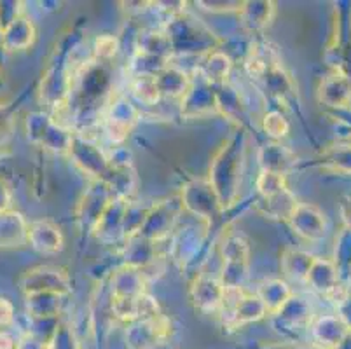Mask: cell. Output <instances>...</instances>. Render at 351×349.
<instances>
[{"label":"cell","mask_w":351,"mask_h":349,"mask_svg":"<svg viewBox=\"0 0 351 349\" xmlns=\"http://www.w3.org/2000/svg\"><path fill=\"white\" fill-rule=\"evenodd\" d=\"M119 49V40L117 37L110 34H104L100 37L95 38V62L98 63H108L117 54Z\"/></svg>","instance_id":"32"},{"label":"cell","mask_w":351,"mask_h":349,"mask_svg":"<svg viewBox=\"0 0 351 349\" xmlns=\"http://www.w3.org/2000/svg\"><path fill=\"white\" fill-rule=\"evenodd\" d=\"M306 285L311 288L313 292L320 293L324 297H330V299H334L337 296V292L346 288L341 283V276L339 271H337L336 262L332 261V258L322 257H317L315 262H313Z\"/></svg>","instance_id":"13"},{"label":"cell","mask_w":351,"mask_h":349,"mask_svg":"<svg viewBox=\"0 0 351 349\" xmlns=\"http://www.w3.org/2000/svg\"><path fill=\"white\" fill-rule=\"evenodd\" d=\"M341 220H343V226L346 229L351 230V196H346L341 201Z\"/></svg>","instance_id":"39"},{"label":"cell","mask_w":351,"mask_h":349,"mask_svg":"<svg viewBox=\"0 0 351 349\" xmlns=\"http://www.w3.org/2000/svg\"><path fill=\"white\" fill-rule=\"evenodd\" d=\"M317 96L325 107L336 110L348 108L351 105V79L341 70H332L318 84Z\"/></svg>","instance_id":"11"},{"label":"cell","mask_w":351,"mask_h":349,"mask_svg":"<svg viewBox=\"0 0 351 349\" xmlns=\"http://www.w3.org/2000/svg\"><path fill=\"white\" fill-rule=\"evenodd\" d=\"M231 69L232 62L228 54L210 49L208 54L203 58V62L197 63L196 72L199 73L201 79L208 82V84H217V82L222 84V82H226V79H228Z\"/></svg>","instance_id":"24"},{"label":"cell","mask_w":351,"mask_h":349,"mask_svg":"<svg viewBox=\"0 0 351 349\" xmlns=\"http://www.w3.org/2000/svg\"><path fill=\"white\" fill-rule=\"evenodd\" d=\"M243 27L252 32H261L267 28L276 14L274 2H243V8L238 12Z\"/></svg>","instance_id":"25"},{"label":"cell","mask_w":351,"mask_h":349,"mask_svg":"<svg viewBox=\"0 0 351 349\" xmlns=\"http://www.w3.org/2000/svg\"><path fill=\"white\" fill-rule=\"evenodd\" d=\"M348 142H350V143H351V139H350V140H348Z\"/></svg>","instance_id":"41"},{"label":"cell","mask_w":351,"mask_h":349,"mask_svg":"<svg viewBox=\"0 0 351 349\" xmlns=\"http://www.w3.org/2000/svg\"><path fill=\"white\" fill-rule=\"evenodd\" d=\"M132 93L140 104L149 105V107L161 100V91L158 88V82H156V75H149V73L133 77Z\"/></svg>","instance_id":"29"},{"label":"cell","mask_w":351,"mask_h":349,"mask_svg":"<svg viewBox=\"0 0 351 349\" xmlns=\"http://www.w3.org/2000/svg\"><path fill=\"white\" fill-rule=\"evenodd\" d=\"M298 204V197L293 196L290 189H287V191L280 192L276 196L261 197V200L257 201V204H255V210H257L261 215L266 217V219L287 222Z\"/></svg>","instance_id":"20"},{"label":"cell","mask_w":351,"mask_h":349,"mask_svg":"<svg viewBox=\"0 0 351 349\" xmlns=\"http://www.w3.org/2000/svg\"><path fill=\"white\" fill-rule=\"evenodd\" d=\"M156 82L161 91V96H170V98H184L191 88V77L189 73L184 72L182 69L175 65H168L156 73Z\"/></svg>","instance_id":"21"},{"label":"cell","mask_w":351,"mask_h":349,"mask_svg":"<svg viewBox=\"0 0 351 349\" xmlns=\"http://www.w3.org/2000/svg\"><path fill=\"white\" fill-rule=\"evenodd\" d=\"M11 201H12V194L9 185L5 184V180L0 178V211L11 210Z\"/></svg>","instance_id":"38"},{"label":"cell","mask_w":351,"mask_h":349,"mask_svg":"<svg viewBox=\"0 0 351 349\" xmlns=\"http://www.w3.org/2000/svg\"><path fill=\"white\" fill-rule=\"evenodd\" d=\"M147 276L142 269L124 264L112 276V297H138L145 293Z\"/></svg>","instance_id":"19"},{"label":"cell","mask_w":351,"mask_h":349,"mask_svg":"<svg viewBox=\"0 0 351 349\" xmlns=\"http://www.w3.org/2000/svg\"><path fill=\"white\" fill-rule=\"evenodd\" d=\"M220 281L224 287L245 288L250 264V246L241 234H229L220 243Z\"/></svg>","instance_id":"4"},{"label":"cell","mask_w":351,"mask_h":349,"mask_svg":"<svg viewBox=\"0 0 351 349\" xmlns=\"http://www.w3.org/2000/svg\"><path fill=\"white\" fill-rule=\"evenodd\" d=\"M14 306L9 299L5 297H0V330H5L8 326H11L14 323Z\"/></svg>","instance_id":"35"},{"label":"cell","mask_w":351,"mask_h":349,"mask_svg":"<svg viewBox=\"0 0 351 349\" xmlns=\"http://www.w3.org/2000/svg\"><path fill=\"white\" fill-rule=\"evenodd\" d=\"M191 302L196 309L203 313H220L222 297H224V285L220 278L197 274L189 287Z\"/></svg>","instance_id":"10"},{"label":"cell","mask_w":351,"mask_h":349,"mask_svg":"<svg viewBox=\"0 0 351 349\" xmlns=\"http://www.w3.org/2000/svg\"><path fill=\"white\" fill-rule=\"evenodd\" d=\"M35 38H37V30L34 21L23 12L0 30V47L8 53L25 51L34 46Z\"/></svg>","instance_id":"15"},{"label":"cell","mask_w":351,"mask_h":349,"mask_svg":"<svg viewBox=\"0 0 351 349\" xmlns=\"http://www.w3.org/2000/svg\"><path fill=\"white\" fill-rule=\"evenodd\" d=\"M287 224L293 230V234L309 243L322 241L328 230V220L325 211L309 203H299Z\"/></svg>","instance_id":"7"},{"label":"cell","mask_w":351,"mask_h":349,"mask_svg":"<svg viewBox=\"0 0 351 349\" xmlns=\"http://www.w3.org/2000/svg\"><path fill=\"white\" fill-rule=\"evenodd\" d=\"M255 187H257V192L261 197H271L280 194V192L287 191L289 185H287L285 175H280V173L273 171H261L257 180H255Z\"/></svg>","instance_id":"30"},{"label":"cell","mask_w":351,"mask_h":349,"mask_svg":"<svg viewBox=\"0 0 351 349\" xmlns=\"http://www.w3.org/2000/svg\"><path fill=\"white\" fill-rule=\"evenodd\" d=\"M138 119V110L133 107V104L126 98L114 100L108 105V110L105 114V133L112 142H123L130 134V130Z\"/></svg>","instance_id":"12"},{"label":"cell","mask_w":351,"mask_h":349,"mask_svg":"<svg viewBox=\"0 0 351 349\" xmlns=\"http://www.w3.org/2000/svg\"><path fill=\"white\" fill-rule=\"evenodd\" d=\"M16 349H47V346L40 339L35 337V335L27 334L18 341V348Z\"/></svg>","instance_id":"36"},{"label":"cell","mask_w":351,"mask_h":349,"mask_svg":"<svg viewBox=\"0 0 351 349\" xmlns=\"http://www.w3.org/2000/svg\"><path fill=\"white\" fill-rule=\"evenodd\" d=\"M334 299H336L337 316L346 325L348 330L351 332V290L344 288L343 292L334 297Z\"/></svg>","instance_id":"33"},{"label":"cell","mask_w":351,"mask_h":349,"mask_svg":"<svg viewBox=\"0 0 351 349\" xmlns=\"http://www.w3.org/2000/svg\"><path fill=\"white\" fill-rule=\"evenodd\" d=\"M180 210V197H178V201L175 204L170 203V201L152 204L138 234L147 239H151L152 243H158L161 239L168 238L171 230L175 229V222H177V215Z\"/></svg>","instance_id":"8"},{"label":"cell","mask_w":351,"mask_h":349,"mask_svg":"<svg viewBox=\"0 0 351 349\" xmlns=\"http://www.w3.org/2000/svg\"><path fill=\"white\" fill-rule=\"evenodd\" d=\"M263 130L267 136L278 142V140H283L289 134L290 124L287 121L285 115L280 110H269L264 114L263 117Z\"/></svg>","instance_id":"31"},{"label":"cell","mask_w":351,"mask_h":349,"mask_svg":"<svg viewBox=\"0 0 351 349\" xmlns=\"http://www.w3.org/2000/svg\"><path fill=\"white\" fill-rule=\"evenodd\" d=\"M69 156L75 163V166L91 178V182H104L110 171V159H108L107 154L97 143H93L89 139H84L81 134L73 136Z\"/></svg>","instance_id":"6"},{"label":"cell","mask_w":351,"mask_h":349,"mask_svg":"<svg viewBox=\"0 0 351 349\" xmlns=\"http://www.w3.org/2000/svg\"><path fill=\"white\" fill-rule=\"evenodd\" d=\"M241 165H243V145H241V142L238 143V136H232L217 154L215 161L210 166L208 177L210 182H215L220 177H224V173H228L224 182L215 191L224 210L236 201L238 184L239 178H241Z\"/></svg>","instance_id":"1"},{"label":"cell","mask_w":351,"mask_h":349,"mask_svg":"<svg viewBox=\"0 0 351 349\" xmlns=\"http://www.w3.org/2000/svg\"><path fill=\"white\" fill-rule=\"evenodd\" d=\"M324 165L330 171L339 175H351V143L339 142L324 152Z\"/></svg>","instance_id":"27"},{"label":"cell","mask_w":351,"mask_h":349,"mask_svg":"<svg viewBox=\"0 0 351 349\" xmlns=\"http://www.w3.org/2000/svg\"><path fill=\"white\" fill-rule=\"evenodd\" d=\"M9 134H11V119L8 112L0 107V145H4Z\"/></svg>","instance_id":"37"},{"label":"cell","mask_w":351,"mask_h":349,"mask_svg":"<svg viewBox=\"0 0 351 349\" xmlns=\"http://www.w3.org/2000/svg\"><path fill=\"white\" fill-rule=\"evenodd\" d=\"M257 159L261 171L280 173V175H285V177L298 163L295 154L280 142H269L261 147L257 152Z\"/></svg>","instance_id":"17"},{"label":"cell","mask_w":351,"mask_h":349,"mask_svg":"<svg viewBox=\"0 0 351 349\" xmlns=\"http://www.w3.org/2000/svg\"><path fill=\"white\" fill-rule=\"evenodd\" d=\"M18 341L8 330H0V349H16Z\"/></svg>","instance_id":"40"},{"label":"cell","mask_w":351,"mask_h":349,"mask_svg":"<svg viewBox=\"0 0 351 349\" xmlns=\"http://www.w3.org/2000/svg\"><path fill=\"white\" fill-rule=\"evenodd\" d=\"M27 136L32 143L60 154H70L75 134L44 112H32L25 121Z\"/></svg>","instance_id":"2"},{"label":"cell","mask_w":351,"mask_h":349,"mask_svg":"<svg viewBox=\"0 0 351 349\" xmlns=\"http://www.w3.org/2000/svg\"><path fill=\"white\" fill-rule=\"evenodd\" d=\"M18 287L25 297L34 293H56L66 297L72 292V280L66 269L44 264L27 269L18 280Z\"/></svg>","instance_id":"3"},{"label":"cell","mask_w":351,"mask_h":349,"mask_svg":"<svg viewBox=\"0 0 351 349\" xmlns=\"http://www.w3.org/2000/svg\"><path fill=\"white\" fill-rule=\"evenodd\" d=\"M27 245L40 255H56L65 248V234L54 220H32L28 226Z\"/></svg>","instance_id":"9"},{"label":"cell","mask_w":351,"mask_h":349,"mask_svg":"<svg viewBox=\"0 0 351 349\" xmlns=\"http://www.w3.org/2000/svg\"><path fill=\"white\" fill-rule=\"evenodd\" d=\"M315 255L299 248H285L282 254V271L289 280L306 285Z\"/></svg>","instance_id":"22"},{"label":"cell","mask_w":351,"mask_h":349,"mask_svg":"<svg viewBox=\"0 0 351 349\" xmlns=\"http://www.w3.org/2000/svg\"><path fill=\"white\" fill-rule=\"evenodd\" d=\"M201 9H205L208 12H219V14H226V12H239L243 8V2H197Z\"/></svg>","instance_id":"34"},{"label":"cell","mask_w":351,"mask_h":349,"mask_svg":"<svg viewBox=\"0 0 351 349\" xmlns=\"http://www.w3.org/2000/svg\"><path fill=\"white\" fill-rule=\"evenodd\" d=\"M180 203L182 210L196 217V219L206 220L208 224L215 219V215L224 211L215 189L210 184L208 178L189 182L186 187L182 189Z\"/></svg>","instance_id":"5"},{"label":"cell","mask_w":351,"mask_h":349,"mask_svg":"<svg viewBox=\"0 0 351 349\" xmlns=\"http://www.w3.org/2000/svg\"><path fill=\"white\" fill-rule=\"evenodd\" d=\"M63 297L56 293H34V296L25 297L27 304V313L34 320H49L58 315L62 309Z\"/></svg>","instance_id":"26"},{"label":"cell","mask_w":351,"mask_h":349,"mask_svg":"<svg viewBox=\"0 0 351 349\" xmlns=\"http://www.w3.org/2000/svg\"><path fill=\"white\" fill-rule=\"evenodd\" d=\"M28 222L21 211H0V250L21 248L27 245Z\"/></svg>","instance_id":"16"},{"label":"cell","mask_w":351,"mask_h":349,"mask_svg":"<svg viewBox=\"0 0 351 349\" xmlns=\"http://www.w3.org/2000/svg\"><path fill=\"white\" fill-rule=\"evenodd\" d=\"M264 316H267L266 307H264L263 300L258 299L257 293H247L245 299L238 304L234 311L229 313L228 316H222L224 323L232 328H239V326L247 325V323L258 322Z\"/></svg>","instance_id":"23"},{"label":"cell","mask_w":351,"mask_h":349,"mask_svg":"<svg viewBox=\"0 0 351 349\" xmlns=\"http://www.w3.org/2000/svg\"><path fill=\"white\" fill-rule=\"evenodd\" d=\"M337 271H339L341 283L351 278V230L343 227L336 238V248H334V257Z\"/></svg>","instance_id":"28"},{"label":"cell","mask_w":351,"mask_h":349,"mask_svg":"<svg viewBox=\"0 0 351 349\" xmlns=\"http://www.w3.org/2000/svg\"><path fill=\"white\" fill-rule=\"evenodd\" d=\"M257 297L263 300L264 307H266L267 315L276 316L283 307L293 299V290L285 280L280 278H271V280H264L257 288Z\"/></svg>","instance_id":"18"},{"label":"cell","mask_w":351,"mask_h":349,"mask_svg":"<svg viewBox=\"0 0 351 349\" xmlns=\"http://www.w3.org/2000/svg\"><path fill=\"white\" fill-rule=\"evenodd\" d=\"M309 334L320 349H336L351 334L337 315L315 316L309 323Z\"/></svg>","instance_id":"14"}]
</instances>
